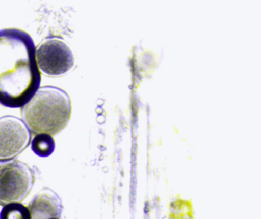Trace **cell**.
<instances>
[{"mask_svg": "<svg viewBox=\"0 0 261 219\" xmlns=\"http://www.w3.org/2000/svg\"><path fill=\"white\" fill-rule=\"evenodd\" d=\"M36 50L33 39L25 31L0 30V104L23 107L39 89Z\"/></svg>", "mask_w": 261, "mask_h": 219, "instance_id": "cell-1", "label": "cell"}, {"mask_svg": "<svg viewBox=\"0 0 261 219\" xmlns=\"http://www.w3.org/2000/svg\"><path fill=\"white\" fill-rule=\"evenodd\" d=\"M71 115L69 96L54 86L39 88L22 110L23 122L30 132L51 136L66 127Z\"/></svg>", "mask_w": 261, "mask_h": 219, "instance_id": "cell-2", "label": "cell"}, {"mask_svg": "<svg viewBox=\"0 0 261 219\" xmlns=\"http://www.w3.org/2000/svg\"><path fill=\"white\" fill-rule=\"evenodd\" d=\"M34 182V172L28 164L14 159L0 161V205L21 203Z\"/></svg>", "mask_w": 261, "mask_h": 219, "instance_id": "cell-3", "label": "cell"}, {"mask_svg": "<svg viewBox=\"0 0 261 219\" xmlns=\"http://www.w3.org/2000/svg\"><path fill=\"white\" fill-rule=\"evenodd\" d=\"M38 67L45 75L60 77L74 68V54L68 44L59 38L45 39L36 50Z\"/></svg>", "mask_w": 261, "mask_h": 219, "instance_id": "cell-4", "label": "cell"}, {"mask_svg": "<svg viewBox=\"0 0 261 219\" xmlns=\"http://www.w3.org/2000/svg\"><path fill=\"white\" fill-rule=\"evenodd\" d=\"M31 142V132L23 121L13 116L0 118V161L20 154Z\"/></svg>", "mask_w": 261, "mask_h": 219, "instance_id": "cell-5", "label": "cell"}, {"mask_svg": "<svg viewBox=\"0 0 261 219\" xmlns=\"http://www.w3.org/2000/svg\"><path fill=\"white\" fill-rule=\"evenodd\" d=\"M27 208L31 219H59L63 206L59 195L45 188L36 193Z\"/></svg>", "mask_w": 261, "mask_h": 219, "instance_id": "cell-6", "label": "cell"}, {"mask_svg": "<svg viewBox=\"0 0 261 219\" xmlns=\"http://www.w3.org/2000/svg\"><path fill=\"white\" fill-rule=\"evenodd\" d=\"M56 149V142L51 135H36L32 141V150L41 158H47L53 154Z\"/></svg>", "mask_w": 261, "mask_h": 219, "instance_id": "cell-7", "label": "cell"}, {"mask_svg": "<svg viewBox=\"0 0 261 219\" xmlns=\"http://www.w3.org/2000/svg\"><path fill=\"white\" fill-rule=\"evenodd\" d=\"M0 219H31L28 208L20 203L10 204L4 207Z\"/></svg>", "mask_w": 261, "mask_h": 219, "instance_id": "cell-8", "label": "cell"}]
</instances>
